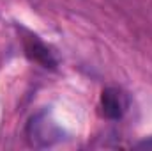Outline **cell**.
Instances as JSON below:
<instances>
[{
  "mask_svg": "<svg viewBox=\"0 0 152 151\" xmlns=\"http://www.w3.org/2000/svg\"><path fill=\"white\" fill-rule=\"evenodd\" d=\"M27 137H28V142L32 146L48 148V146H53L64 139V130L48 110H42L28 121Z\"/></svg>",
  "mask_w": 152,
  "mask_h": 151,
  "instance_id": "cell-1",
  "label": "cell"
},
{
  "mask_svg": "<svg viewBox=\"0 0 152 151\" xmlns=\"http://www.w3.org/2000/svg\"><path fill=\"white\" fill-rule=\"evenodd\" d=\"M129 107V98L124 91L117 89V87H108L101 93V101H99V109L103 117L117 121L120 119Z\"/></svg>",
  "mask_w": 152,
  "mask_h": 151,
  "instance_id": "cell-2",
  "label": "cell"
},
{
  "mask_svg": "<svg viewBox=\"0 0 152 151\" xmlns=\"http://www.w3.org/2000/svg\"><path fill=\"white\" fill-rule=\"evenodd\" d=\"M23 50L28 61L36 62L46 70H55L57 68V59L50 52V48L36 36V34H27L23 38Z\"/></svg>",
  "mask_w": 152,
  "mask_h": 151,
  "instance_id": "cell-3",
  "label": "cell"
},
{
  "mask_svg": "<svg viewBox=\"0 0 152 151\" xmlns=\"http://www.w3.org/2000/svg\"><path fill=\"white\" fill-rule=\"evenodd\" d=\"M136 148H140V150H152V137H151V139L142 141V142H138V144H136Z\"/></svg>",
  "mask_w": 152,
  "mask_h": 151,
  "instance_id": "cell-4",
  "label": "cell"
}]
</instances>
